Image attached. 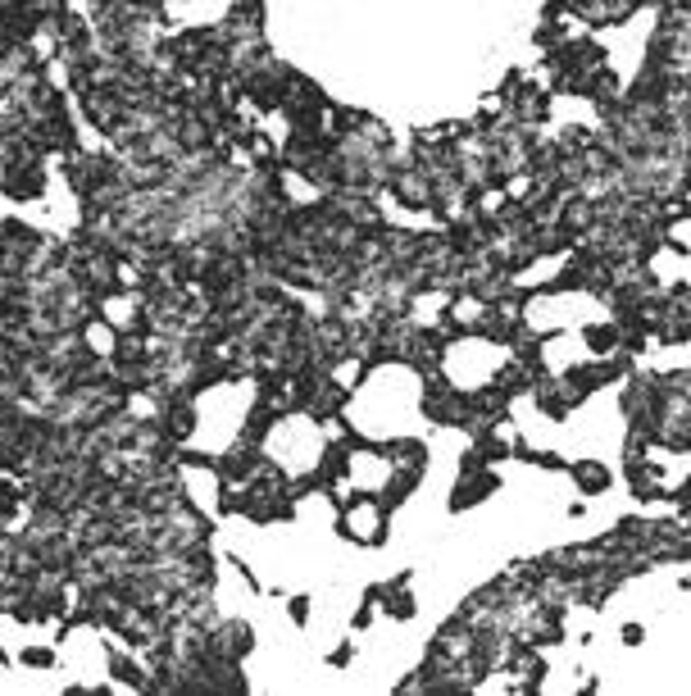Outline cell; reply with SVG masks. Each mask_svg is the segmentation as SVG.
Masks as SVG:
<instances>
[{"label": "cell", "mask_w": 691, "mask_h": 696, "mask_svg": "<svg viewBox=\"0 0 691 696\" xmlns=\"http://www.w3.org/2000/svg\"><path fill=\"white\" fill-rule=\"evenodd\" d=\"M601 483H610V478H601V469H596V464H587V469H582V487H591V492H596Z\"/></svg>", "instance_id": "obj_1"}]
</instances>
